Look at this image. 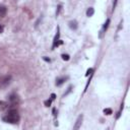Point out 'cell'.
I'll return each mask as SVG.
<instances>
[{
    "instance_id": "cell-1",
    "label": "cell",
    "mask_w": 130,
    "mask_h": 130,
    "mask_svg": "<svg viewBox=\"0 0 130 130\" xmlns=\"http://www.w3.org/2000/svg\"><path fill=\"white\" fill-rule=\"evenodd\" d=\"M4 120L8 123H11V124H16L18 121H19V114L16 110H10L6 117L4 118Z\"/></svg>"
},
{
    "instance_id": "cell-2",
    "label": "cell",
    "mask_w": 130,
    "mask_h": 130,
    "mask_svg": "<svg viewBox=\"0 0 130 130\" xmlns=\"http://www.w3.org/2000/svg\"><path fill=\"white\" fill-rule=\"evenodd\" d=\"M11 82V76L10 75H6L4 77H2L0 79V88L1 89H5L6 86H8Z\"/></svg>"
},
{
    "instance_id": "cell-3",
    "label": "cell",
    "mask_w": 130,
    "mask_h": 130,
    "mask_svg": "<svg viewBox=\"0 0 130 130\" xmlns=\"http://www.w3.org/2000/svg\"><path fill=\"white\" fill-rule=\"evenodd\" d=\"M82 121H83V115L81 114V115H79L78 117H77V119H76V121H75V124H74L72 130H79L80 127H81Z\"/></svg>"
},
{
    "instance_id": "cell-4",
    "label": "cell",
    "mask_w": 130,
    "mask_h": 130,
    "mask_svg": "<svg viewBox=\"0 0 130 130\" xmlns=\"http://www.w3.org/2000/svg\"><path fill=\"white\" fill-rule=\"evenodd\" d=\"M59 36H60V33H59V28H58V32H57V35L56 37L54 38V41H53V48H55L56 46L62 44V42H59Z\"/></svg>"
},
{
    "instance_id": "cell-5",
    "label": "cell",
    "mask_w": 130,
    "mask_h": 130,
    "mask_svg": "<svg viewBox=\"0 0 130 130\" xmlns=\"http://www.w3.org/2000/svg\"><path fill=\"white\" fill-rule=\"evenodd\" d=\"M6 11H7L6 6L0 5V17H4V16L6 15Z\"/></svg>"
},
{
    "instance_id": "cell-6",
    "label": "cell",
    "mask_w": 130,
    "mask_h": 130,
    "mask_svg": "<svg viewBox=\"0 0 130 130\" xmlns=\"http://www.w3.org/2000/svg\"><path fill=\"white\" fill-rule=\"evenodd\" d=\"M8 107V104L6 102H3V101H0V111H4L6 110Z\"/></svg>"
},
{
    "instance_id": "cell-7",
    "label": "cell",
    "mask_w": 130,
    "mask_h": 130,
    "mask_svg": "<svg viewBox=\"0 0 130 130\" xmlns=\"http://www.w3.org/2000/svg\"><path fill=\"white\" fill-rule=\"evenodd\" d=\"M69 28H70L71 30H76V29H77V22H76V20H71V21H69Z\"/></svg>"
},
{
    "instance_id": "cell-8",
    "label": "cell",
    "mask_w": 130,
    "mask_h": 130,
    "mask_svg": "<svg viewBox=\"0 0 130 130\" xmlns=\"http://www.w3.org/2000/svg\"><path fill=\"white\" fill-rule=\"evenodd\" d=\"M68 78V77H62V78H58L57 81H56V85L57 86H60L61 84H63L65 82V80Z\"/></svg>"
},
{
    "instance_id": "cell-9",
    "label": "cell",
    "mask_w": 130,
    "mask_h": 130,
    "mask_svg": "<svg viewBox=\"0 0 130 130\" xmlns=\"http://www.w3.org/2000/svg\"><path fill=\"white\" fill-rule=\"evenodd\" d=\"M94 13H95V10H94V8H93V7H90V8L88 9V11H86V15H88L89 17L93 16V15H94Z\"/></svg>"
},
{
    "instance_id": "cell-10",
    "label": "cell",
    "mask_w": 130,
    "mask_h": 130,
    "mask_svg": "<svg viewBox=\"0 0 130 130\" xmlns=\"http://www.w3.org/2000/svg\"><path fill=\"white\" fill-rule=\"evenodd\" d=\"M9 100H10V102H12V103H16L17 102V97L16 96H14V95H12V96H10V98H9Z\"/></svg>"
},
{
    "instance_id": "cell-11",
    "label": "cell",
    "mask_w": 130,
    "mask_h": 130,
    "mask_svg": "<svg viewBox=\"0 0 130 130\" xmlns=\"http://www.w3.org/2000/svg\"><path fill=\"white\" fill-rule=\"evenodd\" d=\"M109 23H110V19H107V21H106L105 25H104V29H103V31H106V30L108 29V27H109Z\"/></svg>"
},
{
    "instance_id": "cell-12",
    "label": "cell",
    "mask_w": 130,
    "mask_h": 130,
    "mask_svg": "<svg viewBox=\"0 0 130 130\" xmlns=\"http://www.w3.org/2000/svg\"><path fill=\"white\" fill-rule=\"evenodd\" d=\"M62 59L65 60V61H68V60L70 59V57H69V55H67V54H62Z\"/></svg>"
},
{
    "instance_id": "cell-13",
    "label": "cell",
    "mask_w": 130,
    "mask_h": 130,
    "mask_svg": "<svg viewBox=\"0 0 130 130\" xmlns=\"http://www.w3.org/2000/svg\"><path fill=\"white\" fill-rule=\"evenodd\" d=\"M104 113H105L106 115H111L112 114V110L111 109H105V110H104Z\"/></svg>"
},
{
    "instance_id": "cell-14",
    "label": "cell",
    "mask_w": 130,
    "mask_h": 130,
    "mask_svg": "<svg viewBox=\"0 0 130 130\" xmlns=\"http://www.w3.org/2000/svg\"><path fill=\"white\" fill-rule=\"evenodd\" d=\"M51 104H52V100H47V101L45 102V106H46V107H50Z\"/></svg>"
},
{
    "instance_id": "cell-15",
    "label": "cell",
    "mask_w": 130,
    "mask_h": 130,
    "mask_svg": "<svg viewBox=\"0 0 130 130\" xmlns=\"http://www.w3.org/2000/svg\"><path fill=\"white\" fill-rule=\"evenodd\" d=\"M93 72H94V69H93V68H90V69L86 71V73H85V76H89L90 74L92 75V74H93Z\"/></svg>"
},
{
    "instance_id": "cell-16",
    "label": "cell",
    "mask_w": 130,
    "mask_h": 130,
    "mask_svg": "<svg viewBox=\"0 0 130 130\" xmlns=\"http://www.w3.org/2000/svg\"><path fill=\"white\" fill-rule=\"evenodd\" d=\"M4 31V28H3V25L2 24H0V34H2Z\"/></svg>"
},
{
    "instance_id": "cell-17",
    "label": "cell",
    "mask_w": 130,
    "mask_h": 130,
    "mask_svg": "<svg viewBox=\"0 0 130 130\" xmlns=\"http://www.w3.org/2000/svg\"><path fill=\"white\" fill-rule=\"evenodd\" d=\"M55 99H56V95H55V94H52V95H51V100L54 101Z\"/></svg>"
},
{
    "instance_id": "cell-18",
    "label": "cell",
    "mask_w": 130,
    "mask_h": 130,
    "mask_svg": "<svg viewBox=\"0 0 130 130\" xmlns=\"http://www.w3.org/2000/svg\"><path fill=\"white\" fill-rule=\"evenodd\" d=\"M44 60H46V61H48V62H50V59H48V58H46V57H44Z\"/></svg>"
},
{
    "instance_id": "cell-19",
    "label": "cell",
    "mask_w": 130,
    "mask_h": 130,
    "mask_svg": "<svg viewBox=\"0 0 130 130\" xmlns=\"http://www.w3.org/2000/svg\"><path fill=\"white\" fill-rule=\"evenodd\" d=\"M53 114H54V116H56V110L55 109H53Z\"/></svg>"
},
{
    "instance_id": "cell-20",
    "label": "cell",
    "mask_w": 130,
    "mask_h": 130,
    "mask_svg": "<svg viewBox=\"0 0 130 130\" xmlns=\"http://www.w3.org/2000/svg\"><path fill=\"white\" fill-rule=\"evenodd\" d=\"M107 130H109V129H107Z\"/></svg>"
}]
</instances>
